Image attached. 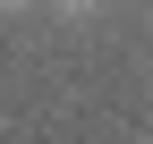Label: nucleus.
<instances>
[{
    "label": "nucleus",
    "instance_id": "obj_2",
    "mask_svg": "<svg viewBox=\"0 0 153 144\" xmlns=\"http://www.w3.org/2000/svg\"><path fill=\"white\" fill-rule=\"evenodd\" d=\"M0 9H9V17H17V9H43V0H0Z\"/></svg>",
    "mask_w": 153,
    "mask_h": 144
},
{
    "label": "nucleus",
    "instance_id": "obj_1",
    "mask_svg": "<svg viewBox=\"0 0 153 144\" xmlns=\"http://www.w3.org/2000/svg\"><path fill=\"white\" fill-rule=\"evenodd\" d=\"M51 9H68V17H94V9H102V0H51Z\"/></svg>",
    "mask_w": 153,
    "mask_h": 144
}]
</instances>
